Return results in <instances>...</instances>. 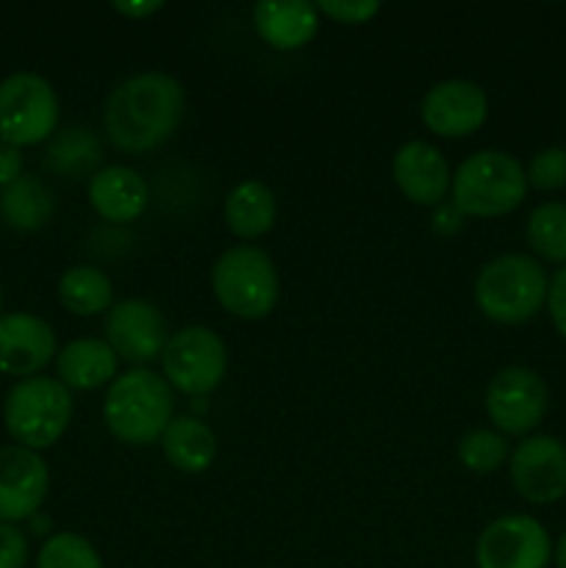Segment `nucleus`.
Masks as SVG:
<instances>
[{"label":"nucleus","mask_w":566,"mask_h":568,"mask_svg":"<svg viewBox=\"0 0 566 568\" xmlns=\"http://www.w3.org/2000/svg\"><path fill=\"white\" fill-rule=\"evenodd\" d=\"M186 109L181 83L166 72H139L117 83L103 105L109 142L122 153H148L170 142Z\"/></svg>","instance_id":"f257e3e1"},{"label":"nucleus","mask_w":566,"mask_h":568,"mask_svg":"<svg viewBox=\"0 0 566 568\" xmlns=\"http://www.w3.org/2000/svg\"><path fill=\"white\" fill-rule=\"evenodd\" d=\"M175 399L164 375L153 369H128L117 375L105 392L103 419L111 436L128 447H148L161 442L172 422Z\"/></svg>","instance_id":"f03ea898"},{"label":"nucleus","mask_w":566,"mask_h":568,"mask_svg":"<svg viewBox=\"0 0 566 568\" xmlns=\"http://www.w3.org/2000/svg\"><path fill=\"white\" fill-rule=\"evenodd\" d=\"M547 272L536 258L505 253L475 277V305L497 325H522L547 305Z\"/></svg>","instance_id":"7ed1b4c3"},{"label":"nucleus","mask_w":566,"mask_h":568,"mask_svg":"<svg viewBox=\"0 0 566 568\" xmlns=\"http://www.w3.org/2000/svg\"><path fill=\"white\" fill-rule=\"evenodd\" d=\"M453 205L464 216L494 220L522 205L527 194L525 166L503 150H481L461 161L453 175Z\"/></svg>","instance_id":"20e7f679"},{"label":"nucleus","mask_w":566,"mask_h":568,"mask_svg":"<svg viewBox=\"0 0 566 568\" xmlns=\"http://www.w3.org/2000/svg\"><path fill=\"white\" fill-rule=\"evenodd\" d=\"M214 297L239 320H264L281 300V275L270 255L253 244L225 250L211 270Z\"/></svg>","instance_id":"39448f33"},{"label":"nucleus","mask_w":566,"mask_h":568,"mask_svg":"<svg viewBox=\"0 0 566 568\" xmlns=\"http://www.w3.org/2000/svg\"><path fill=\"white\" fill-rule=\"evenodd\" d=\"M6 430L20 447L48 449L72 419V394L55 377H26L6 397Z\"/></svg>","instance_id":"423d86ee"},{"label":"nucleus","mask_w":566,"mask_h":568,"mask_svg":"<svg viewBox=\"0 0 566 568\" xmlns=\"http://www.w3.org/2000/svg\"><path fill=\"white\" fill-rule=\"evenodd\" d=\"M59 125L55 89L37 72H14L0 83V142L28 148L50 139Z\"/></svg>","instance_id":"0eeeda50"},{"label":"nucleus","mask_w":566,"mask_h":568,"mask_svg":"<svg viewBox=\"0 0 566 568\" xmlns=\"http://www.w3.org/2000/svg\"><path fill=\"white\" fill-rule=\"evenodd\" d=\"M164 381L189 397H205L222 383L228 369L225 342L205 325L175 331L161 353Z\"/></svg>","instance_id":"6e6552de"},{"label":"nucleus","mask_w":566,"mask_h":568,"mask_svg":"<svg viewBox=\"0 0 566 568\" xmlns=\"http://www.w3.org/2000/svg\"><path fill=\"white\" fill-rule=\"evenodd\" d=\"M486 414L503 436H525L542 425L549 408L547 383L527 366H505L486 388Z\"/></svg>","instance_id":"1a4fd4ad"},{"label":"nucleus","mask_w":566,"mask_h":568,"mask_svg":"<svg viewBox=\"0 0 566 568\" xmlns=\"http://www.w3.org/2000/svg\"><path fill=\"white\" fill-rule=\"evenodd\" d=\"M553 560V541L547 527L525 514L494 519L477 536V568H547Z\"/></svg>","instance_id":"9d476101"},{"label":"nucleus","mask_w":566,"mask_h":568,"mask_svg":"<svg viewBox=\"0 0 566 568\" xmlns=\"http://www.w3.org/2000/svg\"><path fill=\"white\" fill-rule=\"evenodd\" d=\"M166 342V320L153 303L133 297L111 305L105 316V344L114 349L117 358L142 369L153 358H161Z\"/></svg>","instance_id":"9b49d317"},{"label":"nucleus","mask_w":566,"mask_h":568,"mask_svg":"<svg viewBox=\"0 0 566 568\" xmlns=\"http://www.w3.org/2000/svg\"><path fill=\"white\" fill-rule=\"evenodd\" d=\"M511 483L533 505H553L566 494V444L530 436L511 453Z\"/></svg>","instance_id":"f8f14e48"},{"label":"nucleus","mask_w":566,"mask_h":568,"mask_svg":"<svg viewBox=\"0 0 566 568\" xmlns=\"http://www.w3.org/2000/svg\"><path fill=\"white\" fill-rule=\"evenodd\" d=\"M48 464L26 447L0 449V521L14 525L37 516L48 497Z\"/></svg>","instance_id":"ddd939ff"},{"label":"nucleus","mask_w":566,"mask_h":568,"mask_svg":"<svg viewBox=\"0 0 566 568\" xmlns=\"http://www.w3.org/2000/svg\"><path fill=\"white\" fill-rule=\"evenodd\" d=\"M488 116V98L477 83L453 78L427 89L422 100V122L444 139L472 136Z\"/></svg>","instance_id":"4468645a"},{"label":"nucleus","mask_w":566,"mask_h":568,"mask_svg":"<svg viewBox=\"0 0 566 568\" xmlns=\"http://www.w3.org/2000/svg\"><path fill=\"white\" fill-rule=\"evenodd\" d=\"M392 178L400 192H403V197L408 203L422 205V209L442 205L449 186H453V175H449L444 155L431 142H420V139L405 142L394 153Z\"/></svg>","instance_id":"2eb2a0df"},{"label":"nucleus","mask_w":566,"mask_h":568,"mask_svg":"<svg viewBox=\"0 0 566 568\" xmlns=\"http://www.w3.org/2000/svg\"><path fill=\"white\" fill-rule=\"evenodd\" d=\"M55 333L33 314L0 316V372L14 377H33L53 361Z\"/></svg>","instance_id":"dca6fc26"},{"label":"nucleus","mask_w":566,"mask_h":568,"mask_svg":"<svg viewBox=\"0 0 566 568\" xmlns=\"http://www.w3.org/2000/svg\"><path fill=\"white\" fill-rule=\"evenodd\" d=\"M87 194L100 220L117 222V225L139 220L144 214V209H148L150 200L144 178L137 170L122 164H111L94 172L89 178Z\"/></svg>","instance_id":"f3484780"},{"label":"nucleus","mask_w":566,"mask_h":568,"mask_svg":"<svg viewBox=\"0 0 566 568\" xmlns=\"http://www.w3.org/2000/svg\"><path fill=\"white\" fill-rule=\"evenodd\" d=\"M253 28L270 48L300 50L316 37L320 9L305 0H264L253 6Z\"/></svg>","instance_id":"a211bd4d"},{"label":"nucleus","mask_w":566,"mask_h":568,"mask_svg":"<svg viewBox=\"0 0 566 568\" xmlns=\"http://www.w3.org/2000/svg\"><path fill=\"white\" fill-rule=\"evenodd\" d=\"M55 369H59V381L67 388H81V392H92V388L114 383L117 377V355L103 338H75L67 344L55 358Z\"/></svg>","instance_id":"6ab92c4d"},{"label":"nucleus","mask_w":566,"mask_h":568,"mask_svg":"<svg viewBox=\"0 0 566 568\" xmlns=\"http://www.w3.org/2000/svg\"><path fill=\"white\" fill-rule=\"evenodd\" d=\"M166 464L186 475H200L216 458V436L198 416H172L161 436Z\"/></svg>","instance_id":"aec40b11"},{"label":"nucleus","mask_w":566,"mask_h":568,"mask_svg":"<svg viewBox=\"0 0 566 568\" xmlns=\"http://www.w3.org/2000/svg\"><path fill=\"white\" fill-rule=\"evenodd\" d=\"M277 220V200L261 181H242L228 192L225 222L233 236L261 239Z\"/></svg>","instance_id":"412c9836"},{"label":"nucleus","mask_w":566,"mask_h":568,"mask_svg":"<svg viewBox=\"0 0 566 568\" xmlns=\"http://www.w3.org/2000/svg\"><path fill=\"white\" fill-rule=\"evenodd\" d=\"M59 300L70 314L98 316L114 305V286L98 266H70L59 281Z\"/></svg>","instance_id":"4be33fe9"},{"label":"nucleus","mask_w":566,"mask_h":568,"mask_svg":"<svg viewBox=\"0 0 566 568\" xmlns=\"http://www.w3.org/2000/svg\"><path fill=\"white\" fill-rule=\"evenodd\" d=\"M0 214L17 231H37L53 214V197L31 175H22L0 194Z\"/></svg>","instance_id":"5701e85b"},{"label":"nucleus","mask_w":566,"mask_h":568,"mask_svg":"<svg viewBox=\"0 0 566 568\" xmlns=\"http://www.w3.org/2000/svg\"><path fill=\"white\" fill-rule=\"evenodd\" d=\"M525 239L544 261L566 266V203H544L530 211Z\"/></svg>","instance_id":"b1692460"},{"label":"nucleus","mask_w":566,"mask_h":568,"mask_svg":"<svg viewBox=\"0 0 566 568\" xmlns=\"http://www.w3.org/2000/svg\"><path fill=\"white\" fill-rule=\"evenodd\" d=\"M458 458L475 475H492V471H497L511 458L508 442H505L503 433L477 427V430H469L466 436H461Z\"/></svg>","instance_id":"393cba45"},{"label":"nucleus","mask_w":566,"mask_h":568,"mask_svg":"<svg viewBox=\"0 0 566 568\" xmlns=\"http://www.w3.org/2000/svg\"><path fill=\"white\" fill-rule=\"evenodd\" d=\"M37 568H105L98 549L75 532H55L39 549Z\"/></svg>","instance_id":"a878e982"},{"label":"nucleus","mask_w":566,"mask_h":568,"mask_svg":"<svg viewBox=\"0 0 566 568\" xmlns=\"http://www.w3.org/2000/svg\"><path fill=\"white\" fill-rule=\"evenodd\" d=\"M50 164L55 166L59 172H67V175H81L87 172L89 166L98 161L100 148L98 139L92 136L83 128H70V131L61 133L59 139L50 148Z\"/></svg>","instance_id":"bb28decb"},{"label":"nucleus","mask_w":566,"mask_h":568,"mask_svg":"<svg viewBox=\"0 0 566 568\" xmlns=\"http://www.w3.org/2000/svg\"><path fill=\"white\" fill-rule=\"evenodd\" d=\"M527 186L538 192H558L566 186V150L564 148H544L530 159L525 170Z\"/></svg>","instance_id":"cd10ccee"},{"label":"nucleus","mask_w":566,"mask_h":568,"mask_svg":"<svg viewBox=\"0 0 566 568\" xmlns=\"http://www.w3.org/2000/svg\"><path fill=\"white\" fill-rule=\"evenodd\" d=\"M316 9L331 20L342 22V26H361L381 11V3H375V0H322V3H316Z\"/></svg>","instance_id":"c85d7f7f"},{"label":"nucleus","mask_w":566,"mask_h":568,"mask_svg":"<svg viewBox=\"0 0 566 568\" xmlns=\"http://www.w3.org/2000/svg\"><path fill=\"white\" fill-rule=\"evenodd\" d=\"M28 566V538L14 525L0 521V568Z\"/></svg>","instance_id":"c756f323"},{"label":"nucleus","mask_w":566,"mask_h":568,"mask_svg":"<svg viewBox=\"0 0 566 568\" xmlns=\"http://www.w3.org/2000/svg\"><path fill=\"white\" fill-rule=\"evenodd\" d=\"M547 311L555 331L566 338V266H560L553 275L547 288Z\"/></svg>","instance_id":"7c9ffc66"},{"label":"nucleus","mask_w":566,"mask_h":568,"mask_svg":"<svg viewBox=\"0 0 566 568\" xmlns=\"http://www.w3.org/2000/svg\"><path fill=\"white\" fill-rule=\"evenodd\" d=\"M431 227L436 236H455V233L464 227V214H461L453 203H442L433 209Z\"/></svg>","instance_id":"2f4dec72"},{"label":"nucleus","mask_w":566,"mask_h":568,"mask_svg":"<svg viewBox=\"0 0 566 568\" xmlns=\"http://www.w3.org/2000/svg\"><path fill=\"white\" fill-rule=\"evenodd\" d=\"M22 178V153L20 148L0 142V186H11Z\"/></svg>","instance_id":"473e14b6"},{"label":"nucleus","mask_w":566,"mask_h":568,"mask_svg":"<svg viewBox=\"0 0 566 568\" xmlns=\"http://www.w3.org/2000/svg\"><path fill=\"white\" fill-rule=\"evenodd\" d=\"M111 9L117 14L128 17V20H144V17H153L155 11L164 9V3L161 0H144V3H114Z\"/></svg>","instance_id":"72a5a7b5"},{"label":"nucleus","mask_w":566,"mask_h":568,"mask_svg":"<svg viewBox=\"0 0 566 568\" xmlns=\"http://www.w3.org/2000/svg\"><path fill=\"white\" fill-rule=\"evenodd\" d=\"M553 558H555V566L566 568V532H564V536H560L558 547L553 549Z\"/></svg>","instance_id":"f704fd0d"},{"label":"nucleus","mask_w":566,"mask_h":568,"mask_svg":"<svg viewBox=\"0 0 566 568\" xmlns=\"http://www.w3.org/2000/svg\"><path fill=\"white\" fill-rule=\"evenodd\" d=\"M0 300H3V297H0Z\"/></svg>","instance_id":"c9c22d12"}]
</instances>
